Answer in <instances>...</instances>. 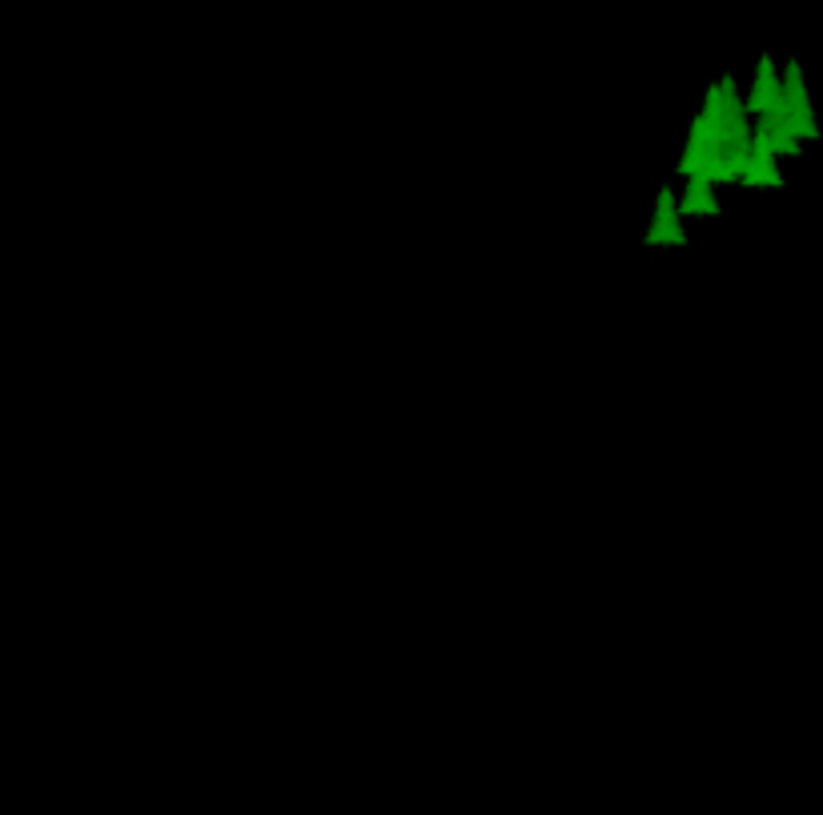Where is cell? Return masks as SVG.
Listing matches in <instances>:
<instances>
[{"instance_id":"1","label":"cell","mask_w":823,"mask_h":815,"mask_svg":"<svg viewBox=\"0 0 823 815\" xmlns=\"http://www.w3.org/2000/svg\"><path fill=\"white\" fill-rule=\"evenodd\" d=\"M647 241H651V245H663V241H671V245H683V241H687V233H683V217H679V197H675V189H663V193H659V209H655V225H651Z\"/></svg>"}]
</instances>
